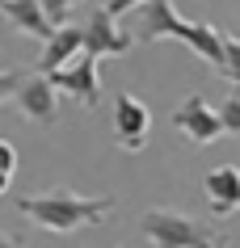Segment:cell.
<instances>
[{
	"label": "cell",
	"instance_id": "5",
	"mask_svg": "<svg viewBox=\"0 0 240 248\" xmlns=\"http://www.w3.org/2000/svg\"><path fill=\"white\" fill-rule=\"evenodd\" d=\"M51 76V84L59 93H67V97H76L84 109H93L97 101H101V80H97V59L89 51H80L72 63L55 67V72H47Z\"/></svg>",
	"mask_w": 240,
	"mask_h": 248
},
{
	"label": "cell",
	"instance_id": "10",
	"mask_svg": "<svg viewBox=\"0 0 240 248\" xmlns=\"http://www.w3.org/2000/svg\"><path fill=\"white\" fill-rule=\"evenodd\" d=\"M80 51H84V30H80V26H59L51 38H47L42 55H38V72L47 76V72H55V67L72 63Z\"/></svg>",
	"mask_w": 240,
	"mask_h": 248
},
{
	"label": "cell",
	"instance_id": "13",
	"mask_svg": "<svg viewBox=\"0 0 240 248\" xmlns=\"http://www.w3.org/2000/svg\"><path fill=\"white\" fill-rule=\"evenodd\" d=\"M219 122H224V135H240V93H232L219 105Z\"/></svg>",
	"mask_w": 240,
	"mask_h": 248
},
{
	"label": "cell",
	"instance_id": "2",
	"mask_svg": "<svg viewBox=\"0 0 240 248\" xmlns=\"http://www.w3.org/2000/svg\"><path fill=\"white\" fill-rule=\"evenodd\" d=\"M17 210L26 215L30 223H38L47 232H76V227H93V223L110 219L114 210V198H84L76 189H51V194H34L21 198Z\"/></svg>",
	"mask_w": 240,
	"mask_h": 248
},
{
	"label": "cell",
	"instance_id": "7",
	"mask_svg": "<svg viewBox=\"0 0 240 248\" xmlns=\"http://www.w3.org/2000/svg\"><path fill=\"white\" fill-rule=\"evenodd\" d=\"M84 51L93 59H106V55H127L135 46L131 34L118 30V17H110V9H93V17L84 21Z\"/></svg>",
	"mask_w": 240,
	"mask_h": 248
},
{
	"label": "cell",
	"instance_id": "9",
	"mask_svg": "<svg viewBox=\"0 0 240 248\" xmlns=\"http://www.w3.org/2000/svg\"><path fill=\"white\" fill-rule=\"evenodd\" d=\"M55 93H59V89L51 84V76H30V80H21V89H17V105H21V114H26V118L42 122V126H51L55 109H59Z\"/></svg>",
	"mask_w": 240,
	"mask_h": 248
},
{
	"label": "cell",
	"instance_id": "6",
	"mask_svg": "<svg viewBox=\"0 0 240 248\" xmlns=\"http://www.w3.org/2000/svg\"><path fill=\"white\" fill-rule=\"evenodd\" d=\"M114 135L127 152H139L152 135V109H147L135 93H118L114 97Z\"/></svg>",
	"mask_w": 240,
	"mask_h": 248
},
{
	"label": "cell",
	"instance_id": "20",
	"mask_svg": "<svg viewBox=\"0 0 240 248\" xmlns=\"http://www.w3.org/2000/svg\"><path fill=\"white\" fill-rule=\"evenodd\" d=\"M0 13H4V0H0Z\"/></svg>",
	"mask_w": 240,
	"mask_h": 248
},
{
	"label": "cell",
	"instance_id": "12",
	"mask_svg": "<svg viewBox=\"0 0 240 248\" xmlns=\"http://www.w3.org/2000/svg\"><path fill=\"white\" fill-rule=\"evenodd\" d=\"M224 72L219 76L232 80V93H240V38H232V34H224Z\"/></svg>",
	"mask_w": 240,
	"mask_h": 248
},
{
	"label": "cell",
	"instance_id": "15",
	"mask_svg": "<svg viewBox=\"0 0 240 248\" xmlns=\"http://www.w3.org/2000/svg\"><path fill=\"white\" fill-rule=\"evenodd\" d=\"M21 80H26V72H17V67H9V72H0V105L9 101V97H17V89H21Z\"/></svg>",
	"mask_w": 240,
	"mask_h": 248
},
{
	"label": "cell",
	"instance_id": "19",
	"mask_svg": "<svg viewBox=\"0 0 240 248\" xmlns=\"http://www.w3.org/2000/svg\"><path fill=\"white\" fill-rule=\"evenodd\" d=\"M215 248H232V244H227V240H215Z\"/></svg>",
	"mask_w": 240,
	"mask_h": 248
},
{
	"label": "cell",
	"instance_id": "8",
	"mask_svg": "<svg viewBox=\"0 0 240 248\" xmlns=\"http://www.w3.org/2000/svg\"><path fill=\"white\" fill-rule=\"evenodd\" d=\"M202 194L211 202V215L227 219V215H236L240 210V169L236 164H219L202 177Z\"/></svg>",
	"mask_w": 240,
	"mask_h": 248
},
{
	"label": "cell",
	"instance_id": "11",
	"mask_svg": "<svg viewBox=\"0 0 240 248\" xmlns=\"http://www.w3.org/2000/svg\"><path fill=\"white\" fill-rule=\"evenodd\" d=\"M4 17H9V21H13L21 34H30V38H42V42H47L55 30H59V26H51V17L42 13L38 0H4Z\"/></svg>",
	"mask_w": 240,
	"mask_h": 248
},
{
	"label": "cell",
	"instance_id": "14",
	"mask_svg": "<svg viewBox=\"0 0 240 248\" xmlns=\"http://www.w3.org/2000/svg\"><path fill=\"white\" fill-rule=\"evenodd\" d=\"M13 172H17V152H13V143H9V139H0V194L9 189Z\"/></svg>",
	"mask_w": 240,
	"mask_h": 248
},
{
	"label": "cell",
	"instance_id": "18",
	"mask_svg": "<svg viewBox=\"0 0 240 248\" xmlns=\"http://www.w3.org/2000/svg\"><path fill=\"white\" fill-rule=\"evenodd\" d=\"M0 248H21V244H17V240H13L9 232H0Z\"/></svg>",
	"mask_w": 240,
	"mask_h": 248
},
{
	"label": "cell",
	"instance_id": "16",
	"mask_svg": "<svg viewBox=\"0 0 240 248\" xmlns=\"http://www.w3.org/2000/svg\"><path fill=\"white\" fill-rule=\"evenodd\" d=\"M38 4H42V13L51 17V26H64L67 9H72V0H38Z\"/></svg>",
	"mask_w": 240,
	"mask_h": 248
},
{
	"label": "cell",
	"instance_id": "4",
	"mask_svg": "<svg viewBox=\"0 0 240 248\" xmlns=\"http://www.w3.org/2000/svg\"><path fill=\"white\" fill-rule=\"evenodd\" d=\"M173 126L181 135H186L190 143H198V147H207V143H215L219 135H224V122H219V109H215L202 93H190L186 101L173 109Z\"/></svg>",
	"mask_w": 240,
	"mask_h": 248
},
{
	"label": "cell",
	"instance_id": "3",
	"mask_svg": "<svg viewBox=\"0 0 240 248\" xmlns=\"http://www.w3.org/2000/svg\"><path fill=\"white\" fill-rule=\"evenodd\" d=\"M144 235L156 248H215L211 227H202L198 219H190L181 210H169V206H156L144 215Z\"/></svg>",
	"mask_w": 240,
	"mask_h": 248
},
{
	"label": "cell",
	"instance_id": "17",
	"mask_svg": "<svg viewBox=\"0 0 240 248\" xmlns=\"http://www.w3.org/2000/svg\"><path fill=\"white\" fill-rule=\"evenodd\" d=\"M139 4H144V0H110L106 9H110V17H122L127 9H139Z\"/></svg>",
	"mask_w": 240,
	"mask_h": 248
},
{
	"label": "cell",
	"instance_id": "1",
	"mask_svg": "<svg viewBox=\"0 0 240 248\" xmlns=\"http://www.w3.org/2000/svg\"><path fill=\"white\" fill-rule=\"evenodd\" d=\"M139 42H156V38H177L198 55L202 63H211L215 72H224V30H215L211 21H186L177 17L173 0H144L139 4V26H135Z\"/></svg>",
	"mask_w": 240,
	"mask_h": 248
}]
</instances>
